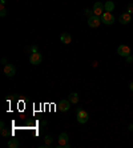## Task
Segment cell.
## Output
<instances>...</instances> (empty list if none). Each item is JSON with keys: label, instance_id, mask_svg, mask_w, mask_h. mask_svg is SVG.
<instances>
[{"label": "cell", "instance_id": "1", "mask_svg": "<svg viewBox=\"0 0 133 148\" xmlns=\"http://www.w3.org/2000/svg\"><path fill=\"white\" fill-rule=\"evenodd\" d=\"M76 117H77V121L80 124H85L87 121L89 120V114L87 112V111L78 108V110L76 111Z\"/></svg>", "mask_w": 133, "mask_h": 148}, {"label": "cell", "instance_id": "2", "mask_svg": "<svg viewBox=\"0 0 133 148\" xmlns=\"http://www.w3.org/2000/svg\"><path fill=\"white\" fill-rule=\"evenodd\" d=\"M68 140H69L68 134L61 132V134L59 135V148H69L71 147L69 143H68Z\"/></svg>", "mask_w": 133, "mask_h": 148}, {"label": "cell", "instance_id": "3", "mask_svg": "<svg viewBox=\"0 0 133 148\" xmlns=\"http://www.w3.org/2000/svg\"><path fill=\"white\" fill-rule=\"evenodd\" d=\"M100 17H101V23H104L105 25H112L115 23V16L112 15V12H106L105 11Z\"/></svg>", "mask_w": 133, "mask_h": 148}, {"label": "cell", "instance_id": "4", "mask_svg": "<svg viewBox=\"0 0 133 148\" xmlns=\"http://www.w3.org/2000/svg\"><path fill=\"white\" fill-rule=\"evenodd\" d=\"M43 62V56H41L40 52H32L31 55H29V63H31L32 66H39L40 63Z\"/></svg>", "mask_w": 133, "mask_h": 148}, {"label": "cell", "instance_id": "5", "mask_svg": "<svg viewBox=\"0 0 133 148\" xmlns=\"http://www.w3.org/2000/svg\"><path fill=\"white\" fill-rule=\"evenodd\" d=\"M100 24H101V17H100V16L92 15V16L88 17V25L91 28H97Z\"/></svg>", "mask_w": 133, "mask_h": 148}, {"label": "cell", "instance_id": "6", "mask_svg": "<svg viewBox=\"0 0 133 148\" xmlns=\"http://www.w3.org/2000/svg\"><path fill=\"white\" fill-rule=\"evenodd\" d=\"M4 75L8 76V77H14L15 75H16V67L14 66V64H5L4 66Z\"/></svg>", "mask_w": 133, "mask_h": 148}, {"label": "cell", "instance_id": "7", "mask_svg": "<svg viewBox=\"0 0 133 148\" xmlns=\"http://www.w3.org/2000/svg\"><path fill=\"white\" fill-rule=\"evenodd\" d=\"M104 4L101 3V1H96L95 5H93V15H96V16H101L102 14H104Z\"/></svg>", "mask_w": 133, "mask_h": 148}, {"label": "cell", "instance_id": "8", "mask_svg": "<svg viewBox=\"0 0 133 148\" xmlns=\"http://www.w3.org/2000/svg\"><path fill=\"white\" fill-rule=\"evenodd\" d=\"M69 108H71V101H69V100H61V101H59L57 110L60 111V112H67V111H69Z\"/></svg>", "mask_w": 133, "mask_h": 148}, {"label": "cell", "instance_id": "9", "mask_svg": "<svg viewBox=\"0 0 133 148\" xmlns=\"http://www.w3.org/2000/svg\"><path fill=\"white\" fill-rule=\"evenodd\" d=\"M117 53L120 56H123V58H126V56L130 55V48L128 45L123 44V45H119V48H117Z\"/></svg>", "mask_w": 133, "mask_h": 148}, {"label": "cell", "instance_id": "10", "mask_svg": "<svg viewBox=\"0 0 133 148\" xmlns=\"http://www.w3.org/2000/svg\"><path fill=\"white\" fill-rule=\"evenodd\" d=\"M119 21L121 23V24H129L130 21H132V15L128 14V12H125V14H123V15H120Z\"/></svg>", "mask_w": 133, "mask_h": 148}, {"label": "cell", "instance_id": "11", "mask_svg": "<svg viewBox=\"0 0 133 148\" xmlns=\"http://www.w3.org/2000/svg\"><path fill=\"white\" fill-rule=\"evenodd\" d=\"M60 41L64 43V44H69V43H72V36L68 32H64V34L60 35Z\"/></svg>", "mask_w": 133, "mask_h": 148}, {"label": "cell", "instance_id": "12", "mask_svg": "<svg viewBox=\"0 0 133 148\" xmlns=\"http://www.w3.org/2000/svg\"><path fill=\"white\" fill-rule=\"evenodd\" d=\"M104 10H105L106 12H112V11H115V3H113L112 0H106L105 3H104Z\"/></svg>", "mask_w": 133, "mask_h": 148}, {"label": "cell", "instance_id": "13", "mask_svg": "<svg viewBox=\"0 0 133 148\" xmlns=\"http://www.w3.org/2000/svg\"><path fill=\"white\" fill-rule=\"evenodd\" d=\"M68 100L71 101L72 104H77L78 100H80V97H78V93H76V92L69 93V95H68Z\"/></svg>", "mask_w": 133, "mask_h": 148}, {"label": "cell", "instance_id": "14", "mask_svg": "<svg viewBox=\"0 0 133 148\" xmlns=\"http://www.w3.org/2000/svg\"><path fill=\"white\" fill-rule=\"evenodd\" d=\"M8 148H19V140L17 139H11L8 141Z\"/></svg>", "mask_w": 133, "mask_h": 148}, {"label": "cell", "instance_id": "15", "mask_svg": "<svg viewBox=\"0 0 133 148\" xmlns=\"http://www.w3.org/2000/svg\"><path fill=\"white\" fill-rule=\"evenodd\" d=\"M0 132H1V136H4V138H10V132H8V130L5 127L0 128Z\"/></svg>", "mask_w": 133, "mask_h": 148}, {"label": "cell", "instance_id": "16", "mask_svg": "<svg viewBox=\"0 0 133 148\" xmlns=\"http://www.w3.org/2000/svg\"><path fill=\"white\" fill-rule=\"evenodd\" d=\"M44 141H45V145H47V147H49V145L52 144V136H45Z\"/></svg>", "mask_w": 133, "mask_h": 148}, {"label": "cell", "instance_id": "17", "mask_svg": "<svg viewBox=\"0 0 133 148\" xmlns=\"http://www.w3.org/2000/svg\"><path fill=\"white\" fill-rule=\"evenodd\" d=\"M5 15H7V10H5V7H4V5H0V16L4 17Z\"/></svg>", "mask_w": 133, "mask_h": 148}, {"label": "cell", "instance_id": "18", "mask_svg": "<svg viewBox=\"0 0 133 148\" xmlns=\"http://www.w3.org/2000/svg\"><path fill=\"white\" fill-rule=\"evenodd\" d=\"M126 12H128V14H130V15L133 14V3L128 4V7H126Z\"/></svg>", "mask_w": 133, "mask_h": 148}, {"label": "cell", "instance_id": "19", "mask_svg": "<svg viewBox=\"0 0 133 148\" xmlns=\"http://www.w3.org/2000/svg\"><path fill=\"white\" fill-rule=\"evenodd\" d=\"M29 51H32V52H38V47H36V45H32L31 48H29Z\"/></svg>", "mask_w": 133, "mask_h": 148}, {"label": "cell", "instance_id": "20", "mask_svg": "<svg viewBox=\"0 0 133 148\" xmlns=\"http://www.w3.org/2000/svg\"><path fill=\"white\" fill-rule=\"evenodd\" d=\"M125 59H126V62H128V63H132V62H133V58H132L130 55H129V56H126Z\"/></svg>", "mask_w": 133, "mask_h": 148}, {"label": "cell", "instance_id": "21", "mask_svg": "<svg viewBox=\"0 0 133 148\" xmlns=\"http://www.w3.org/2000/svg\"><path fill=\"white\" fill-rule=\"evenodd\" d=\"M129 90H130V91H132V92H133V82H132V83H130V84H129Z\"/></svg>", "mask_w": 133, "mask_h": 148}, {"label": "cell", "instance_id": "22", "mask_svg": "<svg viewBox=\"0 0 133 148\" xmlns=\"http://www.w3.org/2000/svg\"><path fill=\"white\" fill-rule=\"evenodd\" d=\"M5 4V0H0V5H4Z\"/></svg>", "mask_w": 133, "mask_h": 148}, {"label": "cell", "instance_id": "23", "mask_svg": "<svg viewBox=\"0 0 133 148\" xmlns=\"http://www.w3.org/2000/svg\"><path fill=\"white\" fill-rule=\"evenodd\" d=\"M129 131H133V124H130L129 125Z\"/></svg>", "mask_w": 133, "mask_h": 148}]
</instances>
